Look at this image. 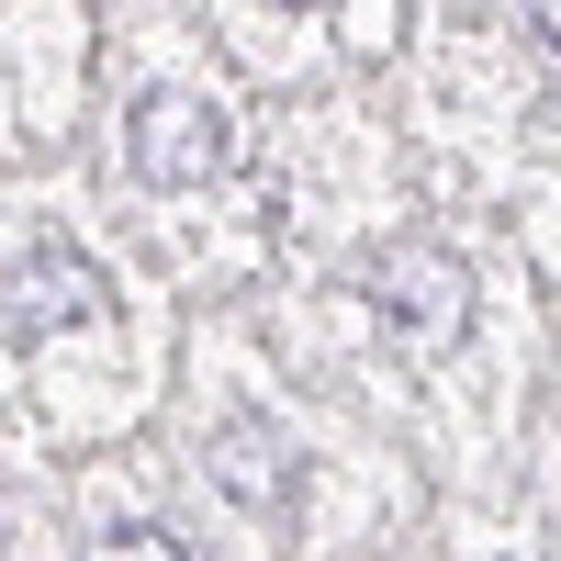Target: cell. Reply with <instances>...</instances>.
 Segmentation results:
<instances>
[{
	"mask_svg": "<svg viewBox=\"0 0 561 561\" xmlns=\"http://www.w3.org/2000/svg\"><path fill=\"white\" fill-rule=\"evenodd\" d=\"M124 147H135V180L147 192H203V180H225V113L203 102V90H147L124 124Z\"/></svg>",
	"mask_w": 561,
	"mask_h": 561,
	"instance_id": "cell-2",
	"label": "cell"
},
{
	"mask_svg": "<svg viewBox=\"0 0 561 561\" xmlns=\"http://www.w3.org/2000/svg\"><path fill=\"white\" fill-rule=\"evenodd\" d=\"M0 304H12L23 337H68V325H102V314H113V280L90 270L79 237H23L12 280H0Z\"/></svg>",
	"mask_w": 561,
	"mask_h": 561,
	"instance_id": "cell-3",
	"label": "cell"
},
{
	"mask_svg": "<svg viewBox=\"0 0 561 561\" xmlns=\"http://www.w3.org/2000/svg\"><path fill=\"white\" fill-rule=\"evenodd\" d=\"M203 472H214L225 494H237V505H259V517L304 494V460H293V438H280L270 415H237V427H225V438L203 449Z\"/></svg>",
	"mask_w": 561,
	"mask_h": 561,
	"instance_id": "cell-4",
	"label": "cell"
},
{
	"mask_svg": "<svg viewBox=\"0 0 561 561\" xmlns=\"http://www.w3.org/2000/svg\"><path fill=\"white\" fill-rule=\"evenodd\" d=\"M79 561H192L158 517H124V528H102V539H79Z\"/></svg>",
	"mask_w": 561,
	"mask_h": 561,
	"instance_id": "cell-5",
	"label": "cell"
},
{
	"mask_svg": "<svg viewBox=\"0 0 561 561\" xmlns=\"http://www.w3.org/2000/svg\"><path fill=\"white\" fill-rule=\"evenodd\" d=\"M359 293H370V314H382V337L404 359H449L460 337H472V270H460L449 248H427V237L382 248Z\"/></svg>",
	"mask_w": 561,
	"mask_h": 561,
	"instance_id": "cell-1",
	"label": "cell"
},
{
	"mask_svg": "<svg viewBox=\"0 0 561 561\" xmlns=\"http://www.w3.org/2000/svg\"><path fill=\"white\" fill-rule=\"evenodd\" d=\"M280 12H325V0H280Z\"/></svg>",
	"mask_w": 561,
	"mask_h": 561,
	"instance_id": "cell-6",
	"label": "cell"
}]
</instances>
